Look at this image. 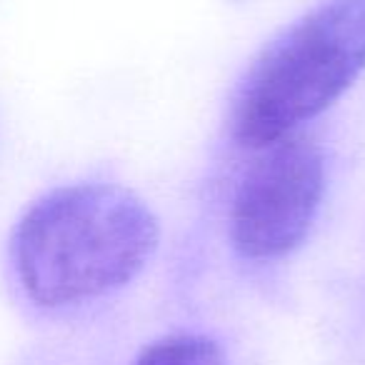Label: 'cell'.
<instances>
[{
	"instance_id": "6da1fadb",
	"label": "cell",
	"mask_w": 365,
	"mask_h": 365,
	"mask_svg": "<svg viewBox=\"0 0 365 365\" xmlns=\"http://www.w3.org/2000/svg\"><path fill=\"white\" fill-rule=\"evenodd\" d=\"M158 243V218L133 190L78 182L26 210L13 233V263L33 303L66 308L128 285Z\"/></svg>"
},
{
	"instance_id": "7a4b0ae2",
	"label": "cell",
	"mask_w": 365,
	"mask_h": 365,
	"mask_svg": "<svg viewBox=\"0 0 365 365\" xmlns=\"http://www.w3.org/2000/svg\"><path fill=\"white\" fill-rule=\"evenodd\" d=\"M365 71V0H325L285 31L250 71L233 133L268 148L330 108Z\"/></svg>"
},
{
	"instance_id": "3957f363",
	"label": "cell",
	"mask_w": 365,
	"mask_h": 365,
	"mask_svg": "<svg viewBox=\"0 0 365 365\" xmlns=\"http://www.w3.org/2000/svg\"><path fill=\"white\" fill-rule=\"evenodd\" d=\"M240 182L230 210L233 245L253 260L283 258L308 235L325 190L323 150L308 138H283Z\"/></svg>"
},
{
	"instance_id": "277c9868",
	"label": "cell",
	"mask_w": 365,
	"mask_h": 365,
	"mask_svg": "<svg viewBox=\"0 0 365 365\" xmlns=\"http://www.w3.org/2000/svg\"><path fill=\"white\" fill-rule=\"evenodd\" d=\"M135 365H228V358L203 335H170L143 350Z\"/></svg>"
}]
</instances>
